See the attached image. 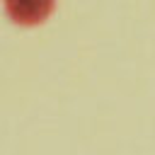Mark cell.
<instances>
[{
  "label": "cell",
  "instance_id": "cell-1",
  "mask_svg": "<svg viewBox=\"0 0 155 155\" xmlns=\"http://www.w3.org/2000/svg\"><path fill=\"white\" fill-rule=\"evenodd\" d=\"M2 2L7 15L19 24L44 22L53 10V0H2Z\"/></svg>",
  "mask_w": 155,
  "mask_h": 155
}]
</instances>
